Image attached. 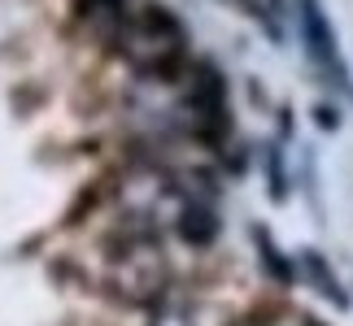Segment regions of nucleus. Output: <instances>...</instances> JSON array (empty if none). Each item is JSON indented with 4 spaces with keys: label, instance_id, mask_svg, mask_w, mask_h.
Masks as SVG:
<instances>
[{
    "label": "nucleus",
    "instance_id": "1",
    "mask_svg": "<svg viewBox=\"0 0 353 326\" xmlns=\"http://www.w3.org/2000/svg\"><path fill=\"white\" fill-rule=\"evenodd\" d=\"M110 39L127 52V61L135 65V70H144V74H170L174 65L183 61L188 31H183V22L174 18L170 9L144 5L140 13H127Z\"/></svg>",
    "mask_w": 353,
    "mask_h": 326
},
{
    "label": "nucleus",
    "instance_id": "2",
    "mask_svg": "<svg viewBox=\"0 0 353 326\" xmlns=\"http://www.w3.org/2000/svg\"><path fill=\"white\" fill-rule=\"evenodd\" d=\"M114 287L127 305H153L166 292V257L153 235H140L122 248L114 265Z\"/></svg>",
    "mask_w": 353,
    "mask_h": 326
},
{
    "label": "nucleus",
    "instance_id": "3",
    "mask_svg": "<svg viewBox=\"0 0 353 326\" xmlns=\"http://www.w3.org/2000/svg\"><path fill=\"white\" fill-rule=\"evenodd\" d=\"M188 127H192L196 140L219 144L227 131H232V118H227V78L214 70L210 61L192 65V91H188Z\"/></svg>",
    "mask_w": 353,
    "mask_h": 326
},
{
    "label": "nucleus",
    "instance_id": "4",
    "mask_svg": "<svg viewBox=\"0 0 353 326\" xmlns=\"http://www.w3.org/2000/svg\"><path fill=\"white\" fill-rule=\"evenodd\" d=\"M301 35H305V52L310 61L319 65L323 74H327V83H341L349 87V74H345V61H341V48H336V31L327 22V13H323L319 0H301Z\"/></svg>",
    "mask_w": 353,
    "mask_h": 326
},
{
    "label": "nucleus",
    "instance_id": "5",
    "mask_svg": "<svg viewBox=\"0 0 353 326\" xmlns=\"http://www.w3.org/2000/svg\"><path fill=\"white\" fill-rule=\"evenodd\" d=\"M179 235L192 243V248H210L214 239H219V213H214L210 200H188L179 209Z\"/></svg>",
    "mask_w": 353,
    "mask_h": 326
},
{
    "label": "nucleus",
    "instance_id": "6",
    "mask_svg": "<svg viewBox=\"0 0 353 326\" xmlns=\"http://www.w3.org/2000/svg\"><path fill=\"white\" fill-rule=\"evenodd\" d=\"M301 265H305V274H310V283H314V287L323 292V296H327V301H336V305H349V296L341 292V283H336V274H332V270H327V261H323V257L314 252V248H305L301 252Z\"/></svg>",
    "mask_w": 353,
    "mask_h": 326
},
{
    "label": "nucleus",
    "instance_id": "7",
    "mask_svg": "<svg viewBox=\"0 0 353 326\" xmlns=\"http://www.w3.org/2000/svg\"><path fill=\"white\" fill-rule=\"evenodd\" d=\"M253 243H257V257H262V265L270 270V279L288 287V283L296 279V270H292V265H288V261H283V257H279V248H275V243H270V235H266L262 226H253Z\"/></svg>",
    "mask_w": 353,
    "mask_h": 326
}]
</instances>
